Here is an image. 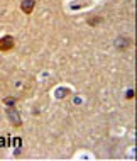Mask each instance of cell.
I'll list each match as a JSON object with an SVG mask.
<instances>
[{"label":"cell","mask_w":137,"mask_h":161,"mask_svg":"<svg viewBox=\"0 0 137 161\" xmlns=\"http://www.w3.org/2000/svg\"><path fill=\"white\" fill-rule=\"evenodd\" d=\"M134 41H132L130 36H117L115 37V47L119 51H127L129 47H132Z\"/></svg>","instance_id":"obj_1"},{"label":"cell","mask_w":137,"mask_h":161,"mask_svg":"<svg viewBox=\"0 0 137 161\" xmlns=\"http://www.w3.org/2000/svg\"><path fill=\"white\" fill-rule=\"evenodd\" d=\"M15 47V39L12 36H3L0 37V53H8Z\"/></svg>","instance_id":"obj_2"},{"label":"cell","mask_w":137,"mask_h":161,"mask_svg":"<svg viewBox=\"0 0 137 161\" xmlns=\"http://www.w3.org/2000/svg\"><path fill=\"white\" fill-rule=\"evenodd\" d=\"M7 115H8V119H10V122L15 125V127H20L22 125V120H20V117L19 114H17V110L14 107H8L7 108Z\"/></svg>","instance_id":"obj_3"},{"label":"cell","mask_w":137,"mask_h":161,"mask_svg":"<svg viewBox=\"0 0 137 161\" xmlns=\"http://www.w3.org/2000/svg\"><path fill=\"white\" fill-rule=\"evenodd\" d=\"M34 7H36V0H22L20 2V10L25 15H31L34 12Z\"/></svg>","instance_id":"obj_4"},{"label":"cell","mask_w":137,"mask_h":161,"mask_svg":"<svg viewBox=\"0 0 137 161\" xmlns=\"http://www.w3.org/2000/svg\"><path fill=\"white\" fill-rule=\"evenodd\" d=\"M103 22H105V19L102 15H88L87 17V24L90 25V27H97V25H100Z\"/></svg>","instance_id":"obj_5"},{"label":"cell","mask_w":137,"mask_h":161,"mask_svg":"<svg viewBox=\"0 0 137 161\" xmlns=\"http://www.w3.org/2000/svg\"><path fill=\"white\" fill-rule=\"evenodd\" d=\"M3 103H5L7 107H14L17 103V98L15 97H5V98H3Z\"/></svg>","instance_id":"obj_6"},{"label":"cell","mask_w":137,"mask_h":161,"mask_svg":"<svg viewBox=\"0 0 137 161\" xmlns=\"http://www.w3.org/2000/svg\"><path fill=\"white\" fill-rule=\"evenodd\" d=\"M125 97L129 98V100H132V98H134V90H132V88L127 90V95H125Z\"/></svg>","instance_id":"obj_7"}]
</instances>
